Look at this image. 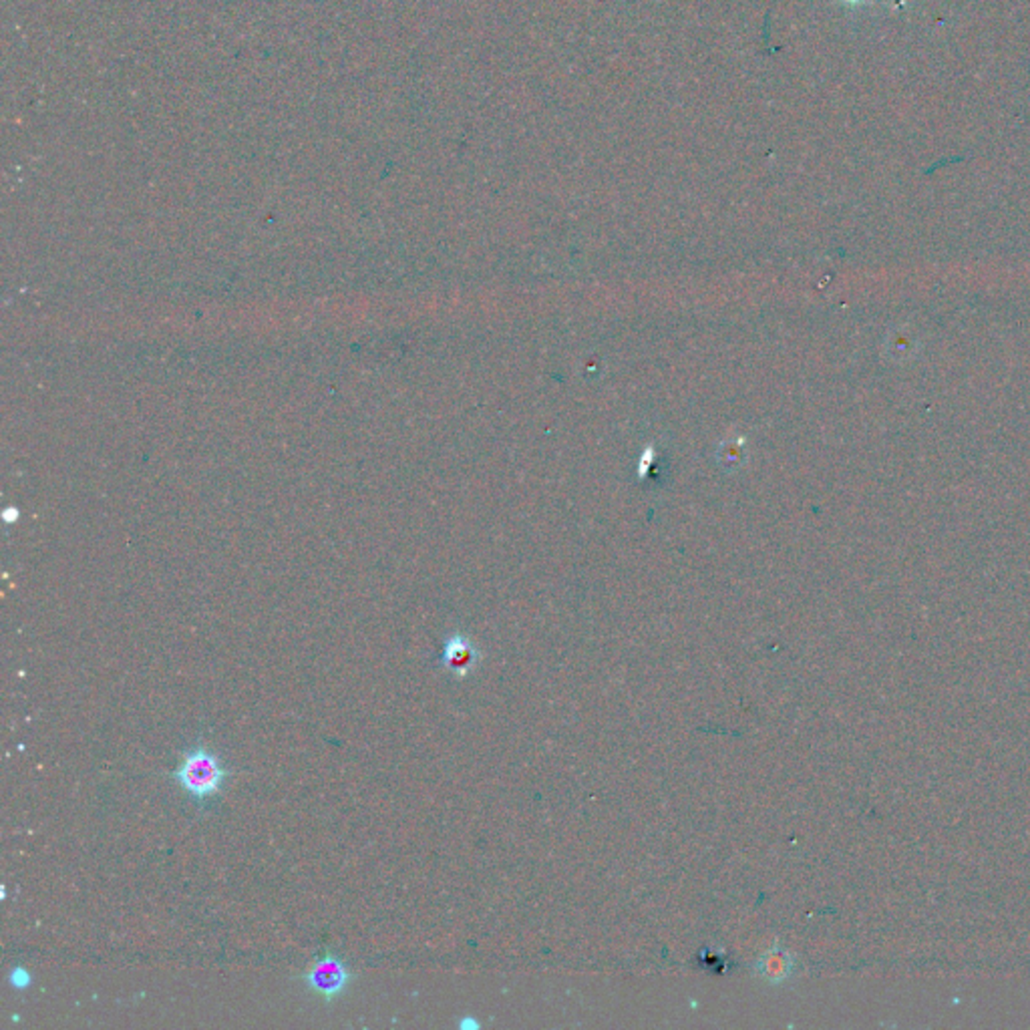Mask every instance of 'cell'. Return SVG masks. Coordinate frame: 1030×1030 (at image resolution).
Returning <instances> with one entry per match:
<instances>
[{"instance_id": "6da1fadb", "label": "cell", "mask_w": 1030, "mask_h": 1030, "mask_svg": "<svg viewBox=\"0 0 1030 1030\" xmlns=\"http://www.w3.org/2000/svg\"><path fill=\"white\" fill-rule=\"evenodd\" d=\"M230 775L231 773L220 763V758L206 747L188 750L180 766L172 773L183 791L199 803L218 795Z\"/></svg>"}, {"instance_id": "7a4b0ae2", "label": "cell", "mask_w": 1030, "mask_h": 1030, "mask_svg": "<svg viewBox=\"0 0 1030 1030\" xmlns=\"http://www.w3.org/2000/svg\"><path fill=\"white\" fill-rule=\"evenodd\" d=\"M354 974L351 968L346 966L343 958H338L335 954H327L314 960L312 966L302 974V980H304L306 988L327 1002H332L337 1001L338 996H343L348 986H351Z\"/></svg>"}, {"instance_id": "3957f363", "label": "cell", "mask_w": 1030, "mask_h": 1030, "mask_svg": "<svg viewBox=\"0 0 1030 1030\" xmlns=\"http://www.w3.org/2000/svg\"><path fill=\"white\" fill-rule=\"evenodd\" d=\"M475 664V650L463 637H453L447 640L443 650V666L457 677H466Z\"/></svg>"}, {"instance_id": "277c9868", "label": "cell", "mask_w": 1030, "mask_h": 1030, "mask_svg": "<svg viewBox=\"0 0 1030 1030\" xmlns=\"http://www.w3.org/2000/svg\"><path fill=\"white\" fill-rule=\"evenodd\" d=\"M757 970L761 972L763 978L771 980L773 985H777V982H783L789 974L793 970V958L787 954L785 950H771L766 952V954L761 958V962H758Z\"/></svg>"}, {"instance_id": "5b68a950", "label": "cell", "mask_w": 1030, "mask_h": 1030, "mask_svg": "<svg viewBox=\"0 0 1030 1030\" xmlns=\"http://www.w3.org/2000/svg\"><path fill=\"white\" fill-rule=\"evenodd\" d=\"M9 982H11L12 988L27 990V988H30V985H33V974H30V970L25 966H14L11 970Z\"/></svg>"}]
</instances>
